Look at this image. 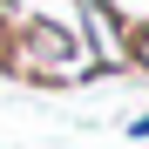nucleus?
<instances>
[{
  "instance_id": "1",
  "label": "nucleus",
  "mask_w": 149,
  "mask_h": 149,
  "mask_svg": "<svg viewBox=\"0 0 149 149\" xmlns=\"http://www.w3.org/2000/svg\"><path fill=\"white\" fill-rule=\"evenodd\" d=\"M0 74L34 81V88H81V81H95V61L68 20L14 7L7 27H0Z\"/></svg>"
},
{
  "instance_id": "2",
  "label": "nucleus",
  "mask_w": 149,
  "mask_h": 149,
  "mask_svg": "<svg viewBox=\"0 0 149 149\" xmlns=\"http://www.w3.org/2000/svg\"><path fill=\"white\" fill-rule=\"evenodd\" d=\"M74 34H81V47H88L102 81L129 74V14L115 0H74Z\"/></svg>"
},
{
  "instance_id": "3",
  "label": "nucleus",
  "mask_w": 149,
  "mask_h": 149,
  "mask_svg": "<svg viewBox=\"0 0 149 149\" xmlns=\"http://www.w3.org/2000/svg\"><path fill=\"white\" fill-rule=\"evenodd\" d=\"M129 74L149 81V20H129Z\"/></svg>"
},
{
  "instance_id": "4",
  "label": "nucleus",
  "mask_w": 149,
  "mask_h": 149,
  "mask_svg": "<svg viewBox=\"0 0 149 149\" xmlns=\"http://www.w3.org/2000/svg\"><path fill=\"white\" fill-rule=\"evenodd\" d=\"M129 136H136V142H149V115H136V122H129Z\"/></svg>"
}]
</instances>
